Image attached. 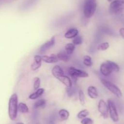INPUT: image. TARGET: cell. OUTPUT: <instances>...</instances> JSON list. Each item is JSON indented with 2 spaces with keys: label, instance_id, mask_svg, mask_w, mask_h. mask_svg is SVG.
<instances>
[{
  "label": "cell",
  "instance_id": "f546056e",
  "mask_svg": "<svg viewBox=\"0 0 124 124\" xmlns=\"http://www.w3.org/2000/svg\"><path fill=\"white\" fill-rule=\"evenodd\" d=\"M119 34L120 35L122 36V38L124 39V28L122 27L119 29Z\"/></svg>",
  "mask_w": 124,
  "mask_h": 124
},
{
  "label": "cell",
  "instance_id": "277c9868",
  "mask_svg": "<svg viewBox=\"0 0 124 124\" xmlns=\"http://www.w3.org/2000/svg\"><path fill=\"white\" fill-rule=\"evenodd\" d=\"M124 1L123 0H115L111 1L110 5V11L111 13L117 14L123 10Z\"/></svg>",
  "mask_w": 124,
  "mask_h": 124
},
{
  "label": "cell",
  "instance_id": "9a60e30c",
  "mask_svg": "<svg viewBox=\"0 0 124 124\" xmlns=\"http://www.w3.org/2000/svg\"><path fill=\"white\" fill-rule=\"evenodd\" d=\"M45 89L44 88H39L36 91H35V92L32 93L29 96V98L31 100H35L37 99L38 98L41 97L44 92Z\"/></svg>",
  "mask_w": 124,
  "mask_h": 124
},
{
  "label": "cell",
  "instance_id": "d6986e66",
  "mask_svg": "<svg viewBox=\"0 0 124 124\" xmlns=\"http://www.w3.org/2000/svg\"><path fill=\"white\" fill-rule=\"evenodd\" d=\"M106 62L108 64V65L110 66L112 72H119L120 67L119 66V65L117 63L110 60L106 61Z\"/></svg>",
  "mask_w": 124,
  "mask_h": 124
},
{
  "label": "cell",
  "instance_id": "603a6c76",
  "mask_svg": "<svg viewBox=\"0 0 124 124\" xmlns=\"http://www.w3.org/2000/svg\"><path fill=\"white\" fill-rule=\"evenodd\" d=\"M88 115H89V111H88L87 109H85L80 111L78 113L77 117L78 119H84V118L87 117Z\"/></svg>",
  "mask_w": 124,
  "mask_h": 124
},
{
  "label": "cell",
  "instance_id": "4316f807",
  "mask_svg": "<svg viewBox=\"0 0 124 124\" xmlns=\"http://www.w3.org/2000/svg\"><path fill=\"white\" fill-rule=\"evenodd\" d=\"M76 46V45H80L82 43V38L81 36H76V37H75L73 40V43Z\"/></svg>",
  "mask_w": 124,
  "mask_h": 124
},
{
  "label": "cell",
  "instance_id": "5b68a950",
  "mask_svg": "<svg viewBox=\"0 0 124 124\" xmlns=\"http://www.w3.org/2000/svg\"><path fill=\"white\" fill-rule=\"evenodd\" d=\"M108 113L110 117L115 122L119 120V114L117 113V108L115 103L111 100H108Z\"/></svg>",
  "mask_w": 124,
  "mask_h": 124
},
{
  "label": "cell",
  "instance_id": "8992f818",
  "mask_svg": "<svg viewBox=\"0 0 124 124\" xmlns=\"http://www.w3.org/2000/svg\"><path fill=\"white\" fill-rule=\"evenodd\" d=\"M69 74L73 79H77V78H87L89 76L87 72L84 71L80 70V69H76L74 67H70L69 68Z\"/></svg>",
  "mask_w": 124,
  "mask_h": 124
},
{
  "label": "cell",
  "instance_id": "4dcf8cb0",
  "mask_svg": "<svg viewBox=\"0 0 124 124\" xmlns=\"http://www.w3.org/2000/svg\"><path fill=\"white\" fill-rule=\"evenodd\" d=\"M108 1H109V2H111V1H113V0H107Z\"/></svg>",
  "mask_w": 124,
  "mask_h": 124
},
{
  "label": "cell",
  "instance_id": "7a4b0ae2",
  "mask_svg": "<svg viewBox=\"0 0 124 124\" xmlns=\"http://www.w3.org/2000/svg\"><path fill=\"white\" fill-rule=\"evenodd\" d=\"M96 0H85L84 4V14L85 18H90L96 10Z\"/></svg>",
  "mask_w": 124,
  "mask_h": 124
},
{
  "label": "cell",
  "instance_id": "7402d4cb",
  "mask_svg": "<svg viewBox=\"0 0 124 124\" xmlns=\"http://www.w3.org/2000/svg\"><path fill=\"white\" fill-rule=\"evenodd\" d=\"M83 63L85 66L87 67H91L93 65L92 57L89 55H85L83 58Z\"/></svg>",
  "mask_w": 124,
  "mask_h": 124
},
{
  "label": "cell",
  "instance_id": "484cf974",
  "mask_svg": "<svg viewBox=\"0 0 124 124\" xmlns=\"http://www.w3.org/2000/svg\"><path fill=\"white\" fill-rule=\"evenodd\" d=\"M78 98L81 105H84L85 104V97L84 92L82 91H81V90H80L78 92Z\"/></svg>",
  "mask_w": 124,
  "mask_h": 124
},
{
  "label": "cell",
  "instance_id": "30bf717a",
  "mask_svg": "<svg viewBox=\"0 0 124 124\" xmlns=\"http://www.w3.org/2000/svg\"><path fill=\"white\" fill-rule=\"evenodd\" d=\"M42 58L39 55H36L34 57L33 62L31 64V69L33 71L38 70L42 65Z\"/></svg>",
  "mask_w": 124,
  "mask_h": 124
},
{
  "label": "cell",
  "instance_id": "6da1fadb",
  "mask_svg": "<svg viewBox=\"0 0 124 124\" xmlns=\"http://www.w3.org/2000/svg\"><path fill=\"white\" fill-rule=\"evenodd\" d=\"M18 111V98L16 93L10 96L8 100V114L10 119L12 120H16Z\"/></svg>",
  "mask_w": 124,
  "mask_h": 124
},
{
  "label": "cell",
  "instance_id": "3957f363",
  "mask_svg": "<svg viewBox=\"0 0 124 124\" xmlns=\"http://www.w3.org/2000/svg\"><path fill=\"white\" fill-rule=\"evenodd\" d=\"M101 83L109 91L113 94L115 96L119 97V98L122 97V93L121 90L113 83L107 80H105V79H101Z\"/></svg>",
  "mask_w": 124,
  "mask_h": 124
},
{
  "label": "cell",
  "instance_id": "5bb4252c",
  "mask_svg": "<svg viewBox=\"0 0 124 124\" xmlns=\"http://www.w3.org/2000/svg\"><path fill=\"white\" fill-rule=\"evenodd\" d=\"M79 31L76 28H71L65 32L64 36L67 39H73L78 35Z\"/></svg>",
  "mask_w": 124,
  "mask_h": 124
},
{
  "label": "cell",
  "instance_id": "1f68e13d",
  "mask_svg": "<svg viewBox=\"0 0 124 124\" xmlns=\"http://www.w3.org/2000/svg\"><path fill=\"white\" fill-rule=\"evenodd\" d=\"M17 124H23V123H22V122H19V123H18Z\"/></svg>",
  "mask_w": 124,
  "mask_h": 124
},
{
  "label": "cell",
  "instance_id": "cb8c5ba5",
  "mask_svg": "<svg viewBox=\"0 0 124 124\" xmlns=\"http://www.w3.org/2000/svg\"><path fill=\"white\" fill-rule=\"evenodd\" d=\"M109 47H110V44H109L108 43L104 42L98 44V46H97V49H98V51H106L107 49H108L109 48Z\"/></svg>",
  "mask_w": 124,
  "mask_h": 124
},
{
  "label": "cell",
  "instance_id": "83f0119b",
  "mask_svg": "<svg viewBox=\"0 0 124 124\" xmlns=\"http://www.w3.org/2000/svg\"><path fill=\"white\" fill-rule=\"evenodd\" d=\"M81 124H94V121L91 118L85 117L81 120Z\"/></svg>",
  "mask_w": 124,
  "mask_h": 124
},
{
  "label": "cell",
  "instance_id": "d4e9b609",
  "mask_svg": "<svg viewBox=\"0 0 124 124\" xmlns=\"http://www.w3.org/2000/svg\"><path fill=\"white\" fill-rule=\"evenodd\" d=\"M33 81V90L36 91L39 88L40 85H41V80L39 77H36L34 78Z\"/></svg>",
  "mask_w": 124,
  "mask_h": 124
},
{
  "label": "cell",
  "instance_id": "8fae6325",
  "mask_svg": "<svg viewBox=\"0 0 124 124\" xmlns=\"http://www.w3.org/2000/svg\"><path fill=\"white\" fill-rule=\"evenodd\" d=\"M100 72L105 77H108L110 76V74L112 72L111 68H110V66L108 65L106 62H104L101 64L100 66Z\"/></svg>",
  "mask_w": 124,
  "mask_h": 124
},
{
  "label": "cell",
  "instance_id": "52a82bcc",
  "mask_svg": "<svg viewBox=\"0 0 124 124\" xmlns=\"http://www.w3.org/2000/svg\"><path fill=\"white\" fill-rule=\"evenodd\" d=\"M98 108L99 113L101 114V115L104 119H107L108 117V105L104 101V100L101 99L99 101Z\"/></svg>",
  "mask_w": 124,
  "mask_h": 124
},
{
  "label": "cell",
  "instance_id": "ba28073f",
  "mask_svg": "<svg viewBox=\"0 0 124 124\" xmlns=\"http://www.w3.org/2000/svg\"><path fill=\"white\" fill-rule=\"evenodd\" d=\"M54 44H55V37H54V36H53V37L51 38L50 40L46 41V42L44 43L43 44L41 45L39 49V53H45V52H47L48 50H49L50 49L52 48V47L54 46Z\"/></svg>",
  "mask_w": 124,
  "mask_h": 124
},
{
  "label": "cell",
  "instance_id": "f1b7e54d",
  "mask_svg": "<svg viewBox=\"0 0 124 124\" xmlns=\"http://www.w3.org/2000/svg\"><path fill=\"white\" fill-rule=\"evenodd\" d=\"M67 93L69 96H71L73 94L74 91H73V89H72V86L70 88H67Z\"/></svg>",
  "mask_w": 124,
  "mask_h": 124
},
{
  "label": "cell",
  "instance_id": "2e32d148",
  "mask_svg": "<svg viewBox=\"0 0 124 124\" xmlns=\"http://www.w3.org/2000/svg\"><path fill=\"white\" fill-rule=\"evenodd\" d=\"M58 115H59V117L62 120L65 121V120H67L69 119L70 113H69V111L67 110V109H61L58 112Z\"/></svg>",
  "mask_w": 124,
  "mask_h": 124
},
{
  "label": "cell",
  "instance_id": "4fadbf2b",
  "mask_svg": "<svg viewBox=\"0 0 124 124\" xmlns=\"http://www.w3.org/2000/svg\"><path fill=\"white\" fill-rule=\"evenodd\" d=\"M87 94L92 99H96L98 97V92L97 88L94 86H90L87 88Z\"/></svg>",
  "mask_w": 124,
  "mask_h": 124
},
{
  "label": "cell",
  "instance_id": "ac0fdd59",
  "mask_svg": "<svg viewBox=\"0 0 124 124\" xmlns=\"http://www.w3.org/2000/svg\"><path fill=\"white\" fill-rule=\"evenodd\" d=\"M75 49V45L73 43H67L65 46V52L69 55L73 53Z\"/></svg>",
  "mask_w": 124,
  "mask_h": 124
},
{
  "label": "cell",
  "instance_id": "44dd1931",
  "mask_svg": "<svg viewBox=\"0 0 124 124\" xmlns=\"http://www.w3.org/2000/svg\"><path fill=\"white\" fill-rule=\"evenodd\" d=\"M18 111L22 113H27L29 112V109L25 103L20 102L19 103H18Z\"/></svg>",
  "mask_w": 124,
  "mask_h": 124
},
{
  "label": "cell",
  "instance_id": "e0dca14e",
  "mask_svg": "<svg viewBox=\"0 0 124 124\" xmlns=\"http://www.w3.org/2000/svg\"><path fill=\"white\" fill-rule=\"evenodd\" d=\"M56 56L59 60H61L64 62H69V59H70L69 55H68L65 51H64H64H62V52H59V53L56 55Z\"/></svg>",
  "mask_w": 124,
  "mask_h": 124
},
{
  "label": "cell",
  "instance_id": "ffe728a7",
  "mask_svg": "<svg viewBox=\"0 0 124 124\" xmlns=\"http://www.w3.org/2000/svg\"><path fill=\"white\" fill-rule=\"evenodd\" d=\"M46 105V100L45 99L38 100L35 102L34 107L35 109H41L44 108Z\"/></svg>",
  "mask_w": 124,
  "mask_h": 124
},
{
  "label": "cell",
  "instance_id": "9c48e42d",
  "mask_svg": "<svg viewBox=\"0 0 124 124\" xmlns=\"http://www.w3.org/2000/svg\"><path fill=\"white\" fill-rule=\"evenodd\" d=\"M56 79H58L59 81H60L62 83L64 84L67 88H70L72 86V81H71V79L69 77L65 75L64 73L57 76Z\"/></svg>",
  "mask_w": 124,
  "mask_h": 124
},
{
  "label": "cell",
  "instance_id": "7c38bea8",
  "mask_svg": "<svg viewBox=\"0 0 124 124\" xmlns=\"http://www.w3.org/2000/svg\"><path fill=\"white\" fill-rule=\"evenodd\" d=\"M42 60L45 63L52 64V63H55L58 62V58L56 55H42L41 56Z\"/></svg>",
  "mask_w": 124,
  "mask_h": 124
}]
</instances>
